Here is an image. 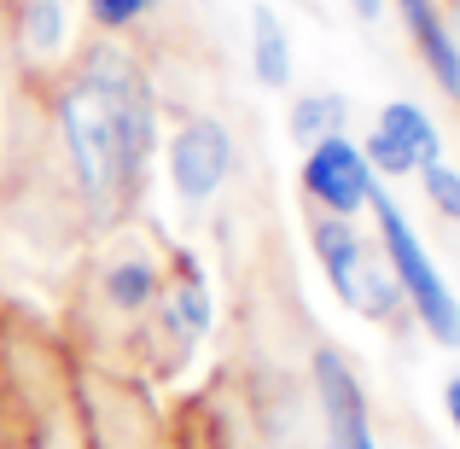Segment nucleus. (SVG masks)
<instances>
[{"label":"nucleus","instance_id":"f257e3e1","mask_svg":"<svg viewBox=\"0 0 460 449\" xmlns=\"http://www.w3.org/2000/svg\"><path fill=\"white\" fill-rule=\"evenodd\" d=\"M53 129L70 193L93 228H117L140 204L157 147V88L128 41L93 35L53 88Z\"/></svg>","mask_w":460,"mask_h":449},{"label":"nucleus","instance_id":"f03ea898","mask_svg":"<svg viewBox=\"0 0 460 449\" xmlns=\"http://www.w3.org/2000/svg\"><path fill=\"white\" fill-rule=\"evenodd\" d=\"M367 211H373V239H379L385 263H391V274H396V292L414 310V321L426 327L438 345H460V298H455V286L443 281V269L431 263V251H426V239H420V228L408 222V211L385 187L373 193Z\"/></svg>","mask_w":460,"mask_h":449},{"label":"nucleus","instance_id":"7ed1b4c3","mask_svg":"<svg viewBox=\"0 0 460 449\" xmlns=\"http://www.w3.org/2000/svg\"><path fill=\"white\" fill-rule=\"evenodd\" d=\"M309 251L314 263H321L326 286H332V298L344 303V310L367 315V321H396V315L408 310L402 292H396V274L391 263H385L379 239H367L349 216H309Z\"/></svg>","mask_w":460,"mask_h":449},{"label":"nucleus","instance_id":"20e7f679","mask_svg":"<svg viewBox=\"0 0 460 449\" xmlns=\"http://www.w3.org/2000/svg\"><path fill=\"white\" fill-rule=\"evenodd\" d=\"M164 164H169V187H175V199L187 204V211H204V204L216 199V193L234 181V135H227L222 117H187V123L169 135L164 147Z\"/></svg>","mask_w":460,"mask_h":449},{"label":"nucleus","instance_id":"39448f33","mask_svg":"<svg viewBox=\"0 0 460 449\" xmlns=\"http://www.w3.org/2000/svg\"><path fill=\"white\" fill-rule=\"evenodd\" d=\"M297 181H304V199L321 216H349V222H356L373 204V193H379V175H373L367 152L349 135H326V140H314V147H304Z\"/></svg>","mask_w":460,"mask_h":449},{"label":"nucleus","instance_id":"423d86ee","mask_svg":"<svg viewBox=\"0 0 460 449\" xmlns=\"http://www.w3.org/2000/svg\"><path fill=\"white\" fill-rule=\"evenodd\" d=\"M309 380H314V403H321V449H379L367 391H361L356 368L344 362V350L321 345L309 356Z\"/></svg>","mask_w":460,"mask_h":449},{"label":"nucleus","instance_id":"0eeeda50","mask_svg":"<svg viewBox=\"0 0 460 449\" xmlns=\"http://www.w3.org/2000/svg\"><path fill=\"white\" fill-rule=\"evenodd\" d=\"M361 152H367L373 175H420V169H431L443 157V135H438L426 105L385 100L373 129H367V140H361Z\"/></svg>","mask_w":460,"mask_h":449},{"label":"nucleus","instance_id":"6e6552de","mask_svg":"<svg viewBox=\"0 0 460 449\" xmlns=\"http://www.w3.org/2000/svg\"><path fill=\"white\" fill-rule=\"evenodd\" d=\"M157 315H164V333H169V345H175L181 356H187L192 345H204V333H210V321H216V303H210V281L199 274L192 257H181L175 274H164Z\"/></svg>","mask_w":460,"mask_h":449},{"label":"nucleus","instance_id":"1a4fd4ad","mask_svg":"<svg viewBox=\"0 0 460 449\" xmlns=\"http://www.w3.org/2000/svg\"><path fill=\"white\" fill-rule=\"evenodd\" d=\"M12 41L41 70L70 65V41H76V12H70V0H18V6H12Z\"/></svg>","mask_w":460,"mask_h":449},{"label":"nucleus","instance_id":"9d476101","mask_svg":"<svg viewBox=\"0 0 460 449\" xmlns=\"http://www.w3.org/2000/svg\"><path fill=\"white\" fill-rule=\"evenodd\" d=\"M385 6H396L408 41H414V53L426 58V70L438 76V88L449 94V100H460V76H455L449 30H443V6H438V0H385Z\"/></svg>","mask_w":460,"mask_h":449},{"label":"nucleus","instance_id":"9b49d317","mask_svg":"<svg viewBox=\"0 0 460 449\" xmlns=\"http://www.w3.org/2000/svg\"><path fill=\"white\" fill-rule=\"evenodd\" d=\"M157 292H164V269H157L146 251H123V257H111L105 274H100V298H105V310H117V315L157 310Z\"/></svg>","mask_w":460,"mask_h":449},{"label":"nucleus","instance_id":"f8f14e48","mask_svg":"<svg viewBox=\"0 0 460 449\" xmlns=\"http://www.w3.org/2000/svg\"><path fill=\"white\" fill-rule=\"evenodd\" d=\"M251 76L269 94L292 88V35H286L280 12L262 6V0L251 6Z\"/></svg>","mask_w":460,"mask_h":449},{"label":"nucleus","instance_id":"ddd939ff","mask_svg":"<svg viewBox=\"0 0 460 449\" xmlns=\"http://www.w3.org/2000/svg\"><path fill=\"white\" fill-rule=\"evenodd\" d=\"M344 123H349V100H344V94H332V88L297 94L292 117H286V129H292L297 147H314V140H326V135H344Z\"/></svg>","mask_w":460,"mask_h":449},{"label":"nucleus","instance_id":"4468645a","mask_svg":"<svg viewBox=\"0 0 460 449\" xmlns=\"http://www.w3.org/2000/svg\"><path fill=\"white\" fill-rule=\"evenodd\" d=\"M82 18H88L93 35H111V41H123V35H135L140 23L157 18V6L164 0H76Z\"/></svg>","mask_w":460,"mask_h":449},{"label":"nucleus","instance_id":"2eb2a0df","mask_svg":"<svg viewBox=\"0 0 460 449\" xmlns=\"http://www.w3.org/2000/svg\"><path fill=\"white\" fill-rule=\"evenodd\" d=\"M420 187H426V199H431V211L438 216H449V222H460V169L455 164H431V169H420Z\"/></svg>","mask_w":460,"mask_h":449},{"label":"nucleus","instance_id":"dca6fc26","mask_svg":"<svg viewBox=\"0 0 460 449\" xmlns=\"http://www.w3.org/2000/svg\"><path fill=\"white\" fill-rule=\"evenodd\" d=\"M443 415H449V427H455V438H460V373L443 380Z\"/></svg>","mask_w":460,"mask_h":449},{"label":"nucleus","instance_id":"f3484780","mask_svg":"<svg viewBox=\"0 0 460 449\" xmlns=\"http://www.w3.org/2000/svg\"><path fill=\"white\" fill-rule=\"evenodd\" d=\"M443 30H449V53H455V76H460V0L455 6H443ZM460 105V100H455Z\"/></svg>","mask_w":460,"mask_h":449},{"label":"nucleus","instance_id":"a211bd4d","mask_svg":"<svg viewBox=\"0 0 460 449\" xmlns=\"http://www.w3.org/2000/svg\"><path fill=\"white\" fill-rule=\"evenodd\" d=\"M349 12H356L361 23H379L385 18V0H349Z\"/></svg>","mask_w":460,"mask_h":449},{"label":"nucleus","instance_id":"6ab92c4d","mask_svg":"<svg viewBox=\"0 0 460 449\" xmlns=\"http://www.w3.org/2000/svg\"><path fill=\"white\" fill-rule=\"evenodd\" d=\"M6 6H18V0H6Z\"/></svg>","mask_w":460,"mask_h":449}]
</instances>
